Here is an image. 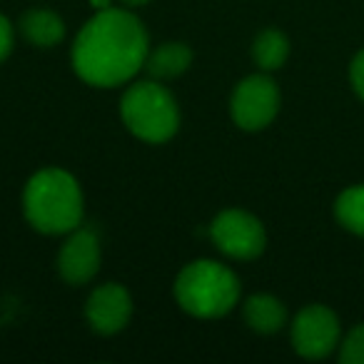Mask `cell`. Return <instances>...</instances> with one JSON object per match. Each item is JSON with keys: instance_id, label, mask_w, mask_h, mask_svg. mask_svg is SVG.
Instances as JSON below:
<instances>
[{"instance_id": "cell-2", "label": "cell", "mask_w": 364, "mask_h": 364, "mask_svg": "<svg viewBox=\"0 0 364 364\" xmlns=\"http://www.w3.org/2000/svg\"><path fill=\"white\" fill-rule=\"evenodd\" d=\"M26 218L38 232H73L82 220V193L77 180L65 170H41L26 188Z\"/></svg>"}, {"instance_id": "cell-10", "label": "cell", "mask_w": 364, "mask_h": 364, "mask_svg": "<svg viewBox=\"0 0 364 364\" xmlns=\"http://www.w3.org/2000/svg\"><path fill=\"white\" fill-rule=\"evenodd\" d=\"M193 63V50L185 43H162L155 53L145 58V68L157 80H170L188 70Z\"/></svg>"}, {"instance_id": "cell-19", "label": "cell", "mask_w": 364, "mask_h": 364, "mask_svg": "<svg viewBox=\"0 0 364 364\" xmlns=\"http://www.w3.org/2000/svg\"><path fill=\"white\" fill-rule=\"evenodd\" d=\"M122 3H127V6H142V3H147V0H122Z\"/></svg>"}, {"instance_id": "cell-15", "label": "cell", "mask_w": 364, "mask_h": 364, "mask_svg": "<svg viewBox=\"0 0 364 364\" xmlns=\"http://www.w3.org/2000/svg\"><path fill=\"white\" fill-rule=\"evenodd\" d=\"M339 359L344 364H364V324H357L342 342Z\"/></svg>"}, {"instance_id": "cell-7", "label": "cell", "mask_w": 364, "mask_h": 364, "mask_svg": "<svg viewBox=\"0 0 364 364\" xmlns=\"http://www.w3.org/2000/svg\"><path fill=\"white\" fill-rule=\"evenodd\" d=\"M339 319L324 304H309L292 324V347L304 359H322L337 347Z\"/></svg>"}, {"instance_id": "cell-6", "label": "cell", "mask_w": 364, "mask_h": 364, "mask_svg": "<svg viewBox=\"0 0 364 364\" xmlns=\"http://www.w3.org/2000/svg\"><path fill=\"white\" fill-rule=\"evenodd\" d=\"M210 235L218 250L235 259H255L262 255L267 245L264 228L255 215L245 210H225L210 225Z\"/></svg>"}, {"instance_id": "cell-16", "label": "cell", "mask_w": 364, "mask_h": 364, "mask_svg": "<svg viewBox=\"0 0 364 364\" xmlns=\"http://www.w3.org/2000/svg\"><path fill=\"white\" fill-rule=\"evenodd\" d=\"M349 80H352L354 92L364 100V50L357 53V58L349 65Z\"/></svg>"}, {"instance_id": "cell-8", "label": "cell", "mask_w": 364, "mask_h": 364, "mask_svg": "<svg viewBox=\"0 0 364 364\" xmlns=\"http://www.w3.org/2000/svg\"><path fill=\"white\" fill-rule=\"evenodd\" d=\"M58 269L63 279L70 284H85L100 269V242L90 228H75L60 255H58Z\"/></svg>"}, {"instance_id": "cell-13", "label": "cell", "mask_w": 364, "mask_h": 364, "mask_svg": "<svg viewBox=\"0 0 364 364\" xmlns=\"http://www.w3.org/2000/svg\"><path fill=\"white\" fill-rule=\"evenodd\" d=\"M289 55V43L279 31H264L255 38L252 58L262 70H277Z\"/></svg>"}, {"instance_id": "cell-4", "label": "cell", "mask_w": 364, "mask_h": 364, "mask_svg": "<svg viewBox=\"0 0 364 364\" xmlns=\"http://www.w3.org/2000/svg\"><path fill=\"white\" fill-rule=\"evenodd\" d=\"M122 120L127 130L145 142H165L180 127L177 102L157 82H137L122 95Z\"/></svg>"}, {"instance_id": "cell-12", "label": "cell", "mask_w": 364, "mask_h": 364, "mask_svg": "<svg viewBox=\"0 0 364 364\" xmlns=\"http://www.w3.org/2000/svg\"><path fill=\"white\" fill-rule=\"evenodd\" d=\"M21 31L28 38V43L38 48H50L63 41L65 36V26L63 21L50 11H31L23 16Z\"/></svg>"}, {"instance_id": "cell-3", "label": "cell", "mask_w": 364, "mask_h": 364, "mask_svg": "<svg viewBox=\"0 0 364 364\" xmlns=\"http://www.w3.org/2000/svg\"><path fill=\"white\" fill-rule=\"evenodd\" d=\"M175 297L193 317H223L237 304L240 279L232 269L213 259H198L182 269L175 282Z\"/></svg>"}, {"instance_id": "cell-14", "label": "cell", "mask_w": 364, "mask_h": 364, "mask_svg": "<svg viewBox=\"0 0 364 364\" xmlns=\"http://www.w3.org/2000/svg\"><path fill=\"white\" fill-rule=\"evenodd\" d=\"M334 215L344 230L364 237V185L344 190L334 203Z\"/></svg>"}, {"instance_id": "cell-18", "label": "cell", "mask_w": 364, "mask_h": 364, "mask_svg": "<svg viewBox=\"0 0 364 364\" xmlns=\"http://www.w3.org/2000/svg\"><path fill=\"white\" fill-rule=\"evenodd\" d=\"M90 6H95L97 11H102V8L110 6V0H90Z\"/></svg>"}, {"instance_id": "cell-11", "label": "cell", "mask_w": 364, "mask_h": 364, "mask_svg": "<svg viewBox=\"0 0 364 364\" xmlns=\"http://www.w3.org/2000/svg\"><path fill=\"white\" fill-rule=\"evenodd\" d=\"M284 319H287L284 304L277 297H272V294H252L245 302V322L255 332L272 334L277 329H282Z\"/></svg>"}, {"instance_id": "cell-5", "label": "cell", "mask_w": 364, "mask_h": 364, "mask_svg": "<svg viewBox=\"0 0 364 364\" xmlns=\"http://www.w3.org/2000/svg\"><path fill=\"white\" fill-rule=\"evenodd\" d=\"M279 110V90L272 77L267 75H250L235 87L230 112L235 125L242 130H262L274 120Z\"/></svg>"}, {"instance_id": "cell-1", "label": "cell", "mask_w": 364, "mask_h": 364, "mask_svg": "<svg viewBox=\"0 0 364 364\" xmlns=\"http://www.w3.org/2000/svg\"><path fill=\"white\" fill-rule=\"evenodd\" d=\"M147 58V33L132 13L102 8L85 23L73 46V68L97 87L127 82Z\"/></svg>"}, {"instance_id": "cell-9", "label": "cell", "mask_w": 364, "mask_h": 364, "mask_svg": "<svg viewBox=\"0 0 364 364\" xmlns=\"http://www.w3.org/2000/svg\"><path fill=\"white\" fill-rule=\"evenodd\" d=\"M85 314L97 334H115L130 322L132 299L122 284H102L87 297Z\"/></svg>"}, {"instance_id": "cell-17", "label": "cell", "mask_w": 364, "mask_h": 364, "mask_svg": "<svg viewBox=\"0 0 364 364\" xmlns=\"http://www.w3.org/2000/svg\"><path fill=\"white\" fill-rule=\"evenodd\" d=\"M11 48H13V28H11V23H8L6 18L0 16V63L8 58Z\"/></svg>"}]
</instances>
